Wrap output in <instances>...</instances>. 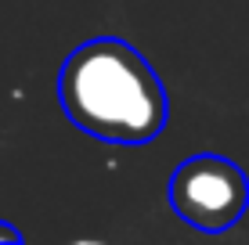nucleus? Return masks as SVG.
Instances as JSON below:
<instances>
[{
    "label": "nucleus",
    "mask_w": 249,
    "mask_h": 245,
    "mask_svg": "<svg viewBox=\"0 0 249 245\" xmlns=\"http://www.w3.org/2000/svg\"><path fill=\"white\" fill-rule=\"evenodd\" d=\"M170 206L184 224L199 231H228L249 206V177L224 155H192L170 177Z\"/></svg>",
    "instance_id": "f03ea898"
},
{
    "label": "nucleus",
    "mask_w": 249,
    "mask_h": 245,
    "mask_svg": "<svg viewBox=\"0 0 249 245\" xmlns=\"http://www.w3.org/2000/svg\"><path fill=\"white\" fill-rule=\"evenodd\" d=\"M65 115L112 145H148L166 126V90L156 69L119 36L87 40L58 72Z\"/></svg>",
    "instance_id": "f257e3e1"
},
{
    "label": "nucleus",
    "mask_w": 249,
    "mask_h": 245,
    "mask_svg": "<svg viewBox=\"0 0 249 245\" xmlns=\"http://www.w3.org/2000/svg\"><path fill=\"white\" fill-rule=\"evenodd\" d=\"M0 242H7V245L22 242V231H18V227H11V224H4V220H0Z\"/></svg>",
    "instance_id": "7ed1b4c3"
}]
</instances>
